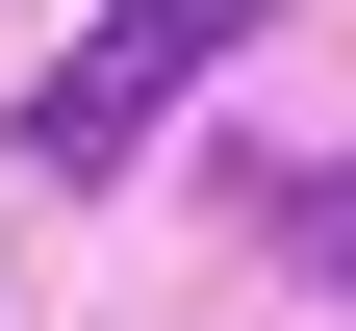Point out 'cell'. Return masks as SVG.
<instances>
[{"label": "cell", "instance_id": "cell-1", "mask_svg": "<svg viewBox=\"0 0 356 331\" xmlns=\"http://www.w3.org/2000/svg\"><path fill=\"white\" fill-rule=\"evenodd\" d=\"M204 52H254V0H127L102 52L51 77V153H127V128H153V102H178V77H204Z\"/></svg>", "mask_w": 356, "mask_h": 331}, {"label": "cell", "instance_id": "cell-2", "mask_svg": "<svg viewBox=\"0 0 356 331\" xmlns=\"http://www.w3.org/2000/svg\"><path fill=\"white\" fill-rule=\"evenodd\" d=\"M305 255H331V306H356V178H305Z\"/></svg>", "mask_w": 356, "mask_h": 331}]
</instances>
